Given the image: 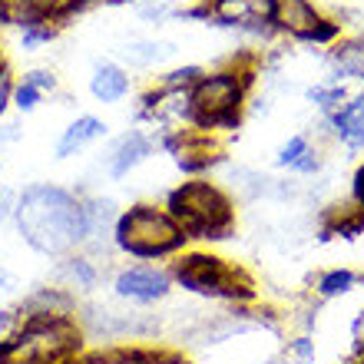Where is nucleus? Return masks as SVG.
Returning a JSON list of instances; mask_svg holds the SVG:
<instances>
[{"mask_svg": "<svg viewBox=\"0 0 364 364\" xmlns=\"http://www.w3.org/2000/svg\"><path fill=\"white\" fill-rule=\"evenodd\" d=\"M14 225L20 239L47 259H63L70 252L87 249L90 222L83 192L60 182H30L17 192Z\"/></svg>", "mask_w": 364, "mask_h": 364, "instance_id": "1", "label": "nucleus"}, {"mask_svg": "<svg viewBox=\"0 0 364 364\" xmlns=\"http://www.w3.org/2000/svg\"><path fill=\"white\" fill-rule=\"evenodd\" d=\"M252 87H255V70L252 63H225L219 70H205L202 80L189 90L192 103V129L199 133H229L242 123L249 109Z\"/></svg>", "mask_w": 364, "mask_h": 364, "instance_id": "2", "label": "nucleus"}, {"mask_svg": "<svg viewBox=\"0 0 364 364\" xmlns=\"http://www.w3.org/2000/svg\"><path fill=\"white\" fill-rule=\"evenodd\" d=\"M113 249L133 262H169L189 249V235L159 202H136L119 212L113 229Z\"/></svg>", "mask_w": 364, "mask_h": 364, "instance_id": "3", "label": "nucleus"}, {"mask_svg": "<svg viewBox=\"0 0 364 364\" xmlns=\"http://www.w3.org/2000/svg\"><path fill=\"white\" fill-rule=\"evenodd\" d=\"M163 205L182 225L189 242H222L235 229V199L222 182L209 176H189L179 182L169 189Z\"/></svg>", "mask_w": 364, "mask_h": 364, "instance_id": "4", "label": "nucleus"}, {"mask_svg": "<svg viewBox=\"0 0 364 364\" xmlns=\"http://www.w3.org/2000/svg\"><path fill=\"white\" fill-rule=\"evenodd\" d=\"M176 288L199 295L205 301H225V305H255L259 301V288L249 272L235 265V262L222 259L215 252L205 249H186L169 262Z\"/></svg>", "mask_w": 364, "mask_h": 364, "instance_id": "5", "label": "nucleus"}, {"mask_svg": "<svg viewBox=\"0 0 364 364\" xmlns=\"http://www.w3.org/2000/svg\"><path fill=\"white\" fill-rule=\"evenodd\" d=\"M83 351V325L77 315H27L23 325L0 341L7 364H70Z\"/></svg>", "mask_w": 364, "mask_h": 364, "instance_id": "6", "label": "nucleus"}, {"mask_svg": "<svg viewBox=\"0 0 364 364\" xmlns=\"http://www.w3.org/2000/svg\"><path fill=\"white\" fill-rule=\"evenodd\" d=\"M272 30L275 37L308 43V47H331L341 40V23L325 17L315 7V0H275Z\"/></svg>", "mask_w": 364, "mask_h": 364, "instance_id": "7", "label": "nucleus"}, {"mask_svg": "<svg viewBox=\"0 0 364 364\" xmlns=\"http://www.w3.org/2000/svg\"><path fill=\"white\" fill-rule=\"evenodd\" d=\"M109 291L116 301L133 308H153L163 305L166 298L176 291L173 272L163 262H129L119 265L109 278Z\"/></svg>", "mask_w": 364, "mask_h": 364, "instance_id": "8", "label": "nucleus"}, {"mask_svg": "<svg viewBox=\"0 0 364 364\" xmlns=\"http://www.w3.org/2000/svg\"><path fill=\"white\" fill-rule=\"evenodd\" d=\"M275 0H202V20L215 27L235 30L249 40H278L272 30Z\"/></svg>", "mask_w": 364, "mask_h": 364, "instance_id": "9", "label": "nucleus"}, {"mask_svg": "<svg viewBox=\"0 0 364 364\" xmlns=\"http://www.w3.org/2000/svg\"><path fill=\"white\" fill-rule=\"evenodd\" d=\"M103 0H0V27H27V23H57L87 14Z\"/></svg>", "mask_w": 364, "mask_h": 364, "instance_id": "10", "label": "nucleus"}, {"mask_svg": "<svg viewBox=\"0 0 364 364\" xmlns=\"http://www.w3.org/2000/svg\"><path fill=\"white\" fill-rule=\"evenodd\" d=\"M156 136L149 133V129H126V133H119L113 139V143L106 146V153H103V176L106 179H129V176L139 169V166H146L149 159L156 156Z\"/></svg>", "mask_w": 364, "mask_h": 364, "instance_id": "11", "label": "nucleus"}, {"mask_svg": "<svg viewBox=\"0 0 364 364\" xmlns=\"http://www.w3.org/2000/svg\"><path fill=\"white\" fill-rule=\"evenodd\" d=\"M321 136L338 143L348 153H361L364 149V90L351 93L335 113L321 116Z\"/></svg>", "mask_w": 364, "mask_h": 364, "instance_id": "12", "label": "nucleus"}, {"mask_svg": "<svg viewBox=\"0 0 364 364\" xmlns=\"http://www.w3.org/2000/svg\"><path fill=\"white\" fill-rule=\"evenodd\" d=\"M106 136H109V123L106 119H100L96 113H80L60 129L57 143H53V156H57L60 163L73 159V156L93 149L96 143H103Z\"/></svg>", "mask_w": 364, "mask_h": 364, "instance_id": "13", "label": "nucleus"}, {"mask_svg": "<svg viewBox=\"0 0 364 364\" xmlns=\"http://www.w3.org/2000/svg\"><path fill=\"white\" fill-rule=\"evenodd\" d=\"M275 166L282 173L295 176V179H311V176L325 169V156H321V149L308 133H291L275 149Z\"/></svg>", "mask_w": 364, "mask_h": 364, "instance_id": "14", "label": "nucleus"}, {"mask_svg": "<svg viewBox=\"0 0 364 364\" xmlns=\"http://www.w3.org/2000/svg\"><path fill=\"white\" fill-rule=\"evenodd\" d=\"M87 90L96 103L103 106H119L123 100H129L133 93V73L119 63V60H96L93 70H90Z\"/></svg>", "mask_w": 364, "mask_h": 364, "instance_id": "15", "label": "nucleus"}, {"mask_svg": "<svg viewBox=\"0 0 364 364\" xmlns=\"http://www.w3.org/2000/svg\"><path fill=\"white\" fill-rule=\"evenodd\" d=\"M173 57H176V43L173 40H159V37H133L116 50V60H119L129 73L163 70Z\"/></svg>", "mask_w": 364, "mask_h": 364, "instance_id": "16", "label": "nucleus"}, {"mask_svg": "<svg viewBox=\"0 0 364 364\" xmlns=\"http://www.w3.org/2000/svg\"><path fill=\"white\" fill-rule=\"evenodd\" d=\"M83 205H87V222H90V239H87V252L93 255H103L106 249H113V229L116 219H119V205H116L109 196H100V192H83Z\"/></svg>", "mask_w": 364, "mask_h": 364, "instance_id": "17", "label": "nucleus"}, {"mask_svg": "<svg viewBox=\"0 0 364 364\" xmlns=\"http://www.w3.org/2000/svg\"><path fill=\"white\" fill-rule=\"evenodd\" d=\"M57 285L70 288V291H96L100 282H103V262L93 252L77 249L63 255V259H57Z\"/></svg>", "mask_w": 364, "mask_h": 364, "instance_id": "18", "label": "nucleus"}, {"mask_svg": "<svg viewBox=\"0 0 364 364\" xmlns=\"http://www.w3.org/2000/svg\"><path fill=\"white\" fill-rule=\"evenodd\" d=\"M328 67L331 77L348 83H364V37H341L338 43L328 47Z\"/></svg>", "mask_w": 364, "mask_h": 364, "instance_id": "19", "label": "nucleus"}, {"mask_svg": "<svg viewBox=\"0 0 364 364\" xmlns=\"http://www.w3.org/2000/svg\"><path fill=\"white\" fill-rule=\"evenodd\" d=\"M358 272L355 269H345V265H335V269H325V272H318L315 278V295L321 298V301H331V298H341L348 295V291H355L358 288Z\"/></svg>", "mask_w": 364, "mask_h": 364, "instance_id": "20", "label": "nucleus"}, {"mask_svg": "<svg viewBox=\"0 0 364 364\" xmlns=\"http://www.w3.org/2000/svg\"><path fill=\"white\" fill-rule=\"evenodd\" d=\"M305 96H308V103L318 109V116H328V113H335L351 93H348V83H341L335 77H325V80H318V83H311L305 90Z\"/></svg>", "mask_w": 364, "mask_h": 364, "instance_id": "21", "label": "nucleus"}, {"mask_svg": "<svg viewBox=\"0 0 364 364\" xmlns=\"http://www.w3.org/2000/svg\"><path fill=\"white\" fill-rule=\"evenodd\" d=\"M133 14L149 27H163L169 20H186L189 4H173V0H133Z\"/></svg>", "mask_w": 364, "mask_h": 364, "instance_id": "22", "label": "nucleus"}, {"mask_svg": "<svg viewBox=\"0 0 364 364\" xmlns=\"http://www.w3.org/2000/svg\"><path fill=\"white\" fill-rule=\"evenodd\" d=\"M202 73H205V67H199V63H182V67L163 70V73L156 77V87H163V90H186V93H189V90L202 80Z\"/></svg>", "mask_w": 364, "mask_h": 364, "instance_id": "23", "label": "nucleus"}, {"mask_svg": "<svg viewBox=\"0 0 364 364\" xmlns=\"http://www.w3.org/2000/svg\"><path fill=\"white\" fill-rule=\"evenodd\" d=\"M20 30V47H23V53H37L40 47H50L53 40L60 37L57 23H27V27H17Z\"/></svg>", "mask_w": 364, "mask_h": 364, "instance_id": "24", "label": "nucleus"}, {"mask_svg": "<svg viewBox=\"0 0 364 364\" xmlns=\"http://www.w3.org/2000/svg\"><path fill=\"white\" fill-rule=\"evenodd\" d=\"M47 96L40 93L37 87H30V83H23V80L17 77V87H14V109H17L20 116H30V113H37L40 103H43Z\"/></svg>", "mask_w": 364, "mask_h": 364, "instance_id": "25", "label": "nucleus"}, {"mask_svg": "<svg viewBox=\"0 0 364 364\" xmlns=\"http://www.w3.org/2000/svg\"><path fill=\"white\" fill-rule=\"evenodd\" d=\"M20 80L30 83V87H37L43 96H53L60 90V77L50 67H30V70H23V77Z\"/></svg>", "mask_w": 364, "mask_h": 364, "instance_id": "26", "label": "nucleus"}, {"mask_svg": "<svg viewBox=\"0 0 364 364\" xmlns=\"http://www.w3.org/2000/svg\"><path fill=\"white\" fill-rule=\"evenodd\" d=\"M14 87H17V77L10 73L7 63H0V119L7 116V109H14Z\"/></svg>", "mask_w": 364, "mask_h": 364, "instance_id": "27", "label": "nucleus"}, {"mask_svg": "<svg viewBox=\"0 0 364 364\" xmlns=\"http://www.w3.org/2000/svg\"><path fill=\"white\" fill-rule=\"evenodd\" d=\"M14 212H17V189L0 186V225L14 222Z\"/></svg>", "mask_w": 364, "mask_h": 364, "instance_id": "28", "label": "nucleus"}, {"mask_svg": "<svg viewBox=\"0 0 364 364\" xmlns=\"http://www.w3.org/2000/svg\"><path fill=\"white\" fill-rule=\"evenodd\" d=\"M288 355L295 358V361H311V358H315V341H311V338L308 335H301V338H295V341H288Z\"/></svg>", "mask_w": 364, "mask_h": 364, "instance_id": "29", "label": "nucleus"}, {"mask_svg": "<svg viewBox=\"0 0 364 364\" xmlns=\"http://www.w3.org/2000/svg\"><path fill=\"white\" fill-rule=\"evenodd\" d=\"M351 205L364 209V163L358 166L355 176H351Z\"/></svg>", "mask_w": 364, "mask_h": 364, "instance_id": "30", "label": "nucleus"}, {"mask_svg": "<svg viewBox=\"0 0 364 364\" xmlns=\"http://www.w3.org/2000/svg\"><path fill=\"white\" fill-rule=\"evenodd\" d=\"M4 288H14V275H10L7 269H0V291H4Z\"/></svg>", "mask_w": 364, "mask_h": 364, "instance_id": "31", "label": "nucleus"}, {"mask_svg": "<svg viewBox=\"0 0 364 364\" xmlns=\"http://www.w3.org/2000/svg\"><path fill=\"white\" fill-rule=\"evenodd\" d=\"M0 176H4V159H0Z\"/></svg>", "mask_w": 364, "mask_h": 364, "instance_id": "32", "label": "nucleus"}]
</instances>
